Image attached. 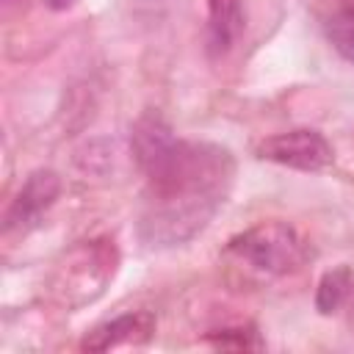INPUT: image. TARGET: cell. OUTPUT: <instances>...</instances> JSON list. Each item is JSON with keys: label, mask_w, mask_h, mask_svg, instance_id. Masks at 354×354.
<instances>
[{"label": "cell", "mask_w": 354, "mask_h": 354, "mask_svg": "<svg viewBox=\"0 0 354 354\" xmlns=\"http://www.w3.org/2000/svg\"><path fill=\"white\" fill-rule=\"evenodd\" d=\"M351 293H354V274L346 266H340L321 277L318 290H315V307L324 315H332L351 299Z\"/></svg>", "instance_id": "obj_7"}, {"label": "cell", "mask_w": 354, "mask_h": 354, "mask_svg": "<svg viewBox=\"0 0 354 354\" xmlns=\"http://www.w3.org/2000/svg\"><path fill=\"white\" fill-rule=\"evenodd\" d=\"M326 39L335 53L354 66V8H340L326 19Z\"/></svg>", "instance_id": "obj_8"}, {"label": "cell", "mask_w": 354, "mask_h": 354, "mask_svg": "<svg viewBox=\"0 0 354 354\" xmlns=\"http://www.w3.org/2000/svg\"><path fill=\"white\" fill-rule=\"evenodd\" d=\"M254 152L260 160L296 169V171H321L332 163L329 141L318 130H310V127H296L288 133L268 136L257 144Z\"/></svg>", "instance_id": "obj_3"}, {"label": "cell", "mask_w": 354, "mask_h": 354, "mask_svg": "<svg viewBox=\"0 0 354 354\" xmlns=\"http://www.w3.org/2000/svg\"><path fill=\"white\" fill-rule=\"evenodd\" d=\"M155 335V318L149 313H122L111 321L97 324L83 340V351H111L122 346H144Z\"/></svg>", "instance_id": "obj_5"}, {"label": "cell", "mask_w": 354, "mask_h": 354, "mask_svg": "<svg viewBox=\"0 0 354 354\" xmlns=\"http://www.w3.org/2000/svg\"><path fill=\"white\" fill-rule=\"evenodd\" d=\"M227 257L257 279H277L307 260V243L285 221H260L230 238Z\"/></svg>", "instance_id": "obj_2"}, {"label": "cell", "mask_w": 354, "mask_h": 354, "mask_svg": "<svg viewBox=\"0 0 354 354\" xmlns=\"http://www.w3.org/2000/svg\"><path fill=\"white\" fill-rule=\"evenodd\" d=\"M133 158L147 188L138 232L149 246H177L199 235L227 202L232 188V155L210 141H188L158 116L133 127Z\"/></svg>", "instance_id": "obj_1"}, {"label": "cell", "mask_w": 354, "mask_h": 354, "mask_svg": "<svg viewBox=\"0 0 354 354\" xmlns=\"http://www.w3.org/2000/svg\"><path fill=\"white\" fill-rule=\"evenodd\" d=\"M58 194H61V177L55 171H50V169L33 171L6 210V230L33 227L55 205Z\"/></svg>", "instance_id": "obj_4"}, {"label": "cell", "mask_w": 354, "mask_h": 354, "mask_svg": "<svg viewBox=\"0 0 354 354\" xmlns=\"http://www.w3.org/2000/svg\"><path fill=\"white\" fill-rule=\"evenodd\" d=\"M207 6V50L210 55H227L243 30L241 0H205Z\"/></svg>", "instance_id": "obj_6"}, {"label": "cell", "mask_w": 354, "mask_h": 354, "mask_svg": "<svg viewBox=\"0 0 354 354\" xmlns=\"http://www.w3.org/2000/svg\"><path fill=\"white\" fill-rule=\"evenodd\" d=\"M72 3H75V0H47V6H50L53 11H66Z\"/></svg>", "instance_id": "obj_9"}, {"label": "cell", "mask_w": 354, "mask_h": 354, "mask_svg": "<svg viewBox=\"0 0 354 354\" xmlns=\"http://www.w3.org/2000/svg\"><path fill=\"white\" fill-rule=\"evenodd\" d=\"M3 3H6V6H14V3H19V0H3Z\"/></svg>", "instance_id": "obj_10"}]
</instances>
